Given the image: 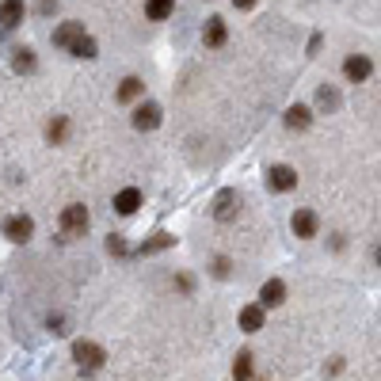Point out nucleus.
<instances>
[{
  "instance_id": "nucleus-1",
  "label": "nucleus",
  "mask_w": 381,
  "mask_h": 381,
  "mask_svg": "<svg viewBox=\"0 0 381 381\" xmlns=\"http://www.w3.org/2000/svg\"><path fill=\"white\" fill-rule=\"evenodd\" d=\"M88 206H80V202H73V206H65L61 210V218H58V225H61V233L58 240H77V237H85L88 233Z\"/></svg>"
},
{
  "instance_id": "nucleus-2",
  "label": "nucleus",
  "mask_w": 381,
  "mask_h": 381,
  "mask_svg": "<svg viewBox=\"0 0 381 381\" xmlns=\"http://www.w3.org/2000/svg\"><path fill=\"white\" fill-rule=\"evenodd\" d=\"M73 362H77L80 374H96V370H104L107 351L99 347V343H92V339H77L73 343Z\"/></svg>"
},
{
  "instance_id": "nucleus-3",
  "label": "nucleus",
  "mask_w": 381,
  "mask_h": 381,
  "mask_svg": "<svg viewBox=\"0 0 381 381\" xmlns=\"http://www.w3.org/2000/svg\"><path fill=\"white\" fill-rule=\"evenodd\" d=\"M267 187L278 191V194L294 191L297 187V168H290V164H271V168H267Z\"/></svg>"
},
{
  "instance_id": "nucleus-4",
  "label": "nucleus",
  "mask_w": 381,
  "mask_h": 381,
  "mask_svg": "<svg viewBox=\"0 0 381 381\" xmlns=\"http://www.w3.org/2000/svg\"><path fill=\"white\" fill-rule=\"evenodd\" d=\"M237 210H240V194L233 187H225V191H218V199H213V221H233L237 218Z\"/></svg>"
},
{
  "instance_id": "nucleus-5",
  "label": "nucleus",
  "mask_w": 381,
  "mask_h": 381,
  "mask_svg": "<svg viewBox=\"0 0 381 381\" xmlns=\"http://www.w3.org/2000/svg\"><path fill=\"white\" fill-rule=\"evenodd\" d=\"M4 237L12 240V244H27V240L35 237V221L27 218V213H12V218L4 221Z\"/></svg>"
},
{
  "instance_id": "nucleus-6",
  "label": "nucleus",
  "mask_w": 381,
  "mask_h": 381,
  "mask_svg": "<svg viewBox=\"0 0 381 381\" xmlns=\"http://www.w3.org/2000/svg\"><path fill=\"white\" fill-rule=\"evenodd\" d=\"M370 73H374V61H370L366 54H351V58L343 61V77H347L351 85H362V80H370Z\"/></svg>"
},
{
  "instance_id": "nucleus-7",
  "label": "nucleus",
  "mask_w": 381,
  "mask_h": 381,
  "mask_svg": "<svg viewBox=\"0 0 381 381\" xmlns=\"http://www.w3.org/2000/svg\"><path fill=\"white\" fill-rule=\"evenodd\" d=\"M290 229H294V237H301V240H313L317 237V229H320V218L313 210H294V218H290Z\"/></svg>"
},
{
  "instance_id": "nucleus-8",
  "label": "nucleus",
  "mask_w": 381,
  "mask_h": 381,
  "mask_svg": "<svg viewBox=\"0 0 381 381\" xmlns=\"http://www.w3.org/2000/svg\"><path fill=\"white\" fill-rule=\"evenodd\" d=\"M161 115H164V111L156 104H149V99H145V104H137L134 107V130H142V134L156 130V126H161Z\"/></svg>"
},
{
  "instance_id": "nucleus-9",
  "label": "nucleus",
  "mask_w": 381,
  "mask_h": 381,
  "mask_svg": "<svg viewBox=\"0 0 381 381\" xmlns=\"http://www.w3.org/2000/svg\"><path fill=\"white\" fill-rule=\"evenodd\" d=\"M27 15V4L23 0H0V31H15Z\"/></svg>"
},
{
  "instance_id": "nucleus-10",
  "label": "nucleus",
  "mask_w": 381,
  "mask_h": 381,
  "mask_svg": "<svg viewBox=\"0 0 381 381\" xmlns=\"http://www.w3.org/2000/svg\"><path fill=\"white\" fill-rule=\"evenodd\" d=\"M80 39H85V23H77V20L61 23L58 31H54V46H61V50H73Z\"/></svg>"
},
{
  "instance_id": "nucleus-11",
  "label": "nucleus",
  "mask_w": 381,
  "mask_h": 381,
  "mask_svg": "<svg viewBox=\"0 0 381 381\" xmlns=\"http://www.w3.org/2000/svg\"><path fill=\"white\" fill-rule=\"evenodd\" d=\"M282 301H286V282L282 278H267L263 290H259V305H263V309H275V305H282Z\"/></svg>"
},
{
  "instance_id": "nucleus-12",
  "label": "nucleus",
  "mask_w": 381,
  "mask_h": 381,
  "mask_svg": "<svg viewBox=\"0 0 381 381\" xmlns=\"http://www.w3.org/2000/svg\"><path fill=\"white\" fill-rule=\"evenodd\" d=\"M263 320H267V309H263L259 301H256V305H244V309H240V332H248V336L263 328Z\"/></svg>"
},
{
  "instance_id": "nucleus-13",
  "label": "nucleus",
  "mask_w": 381,
  "mask_h": 381,
  "mask_svg": "<svg viewBox=\"0 0 381 381\" xmlns=\"http://www.w3.org/2000/svg\"><path fill=\"white\" fill-rule=\"evenodd\" d=\"M343 107V96L336 85H320L317 88V111H324V115H336V111Z\"/></svg>"
},
{
  "instance_id": "nucleus-14",
  "label": "nucleus",
  "mask_w": 381,
  "mask_h": 381,
  "mask_svg": "<svg viewBox=\"0 0 381 381\" xmlns=\"http://www.w3.org/2000/svg\"><path fill=\"white\" fill-rule=\"evenodd\" d=\"M225 39H229V27H225V20H221V15H213V20H206V31H202V42H206L210 50H218V46H225Z\"/></svg>"
},
{
  "instance_id": "nucleus-15",
  "label": "nucleus",
  "mask_w": 381,
  "mask_h": 381,
  "mask_svg": "<svg viewBox=\"0 0 381 381\" xmlns=\"http://www.w3.org/2000/svg\"><path fill=\"white\" fill-rule=\"evenodd\" d=\"M172 244H175V237L161 229V233H153L149 240H142V244L134 248V256H156V252H164V248H172Z\"/></svg>"
},
{
  "instance_id": "nucleus-16",
  "label": "nucleus",
  "mask_w": 381,
  "mask_h": 381,
  "mask_svg": "<svg viewBox=\"0 0 381 381\" xmlns=\"http://www.w3.org/2000/svg\"><path fill=\"white\" fill-rule=\"evenodd\" d=\"M137 206H142V191H137V187H123V191L115 194V210L123 213V218L137 213Z\"/></svg>"
},
{
  "instance_id": "nucleus-17",
  "label": "nucleus",
  "mask_w": 381,
  "mask_h": 381,
  "mask_svg": "<svg viewBox=\"0 0 381 381\" xmlns=\"http://www.w3.org/2000/svg\"><path fill=\"white\" fill-rule=\"evenodd\" d=\"M142 96H145V80L142 77H126L123 85H118V92H115L118 104H134V99H142Z\"/></svg>"
},
{
  "instance_id": "nucleus-18",
  "label": "nucleus",
  "mask_w": 381,
  "mask_h": 381,
  "mask_svg": "<svg viewBox=\"0 0 381 381\" xmlns=\"http://www.w3.org/2000/svg\"><path fill=\"white\" fill-rule=\"evenodd\" d=\"M282 123L290 126V130H309V126H313V111L305 107V104H294V107L282 115Z\"/></svg>"
},
{
  "instance_id": "nucleus-19",
  "label": "nucleus",
  "mask_w": 381,
  "mask_h": 381,
  "mask_svg": "<svg viewBox=\"0 0 381 381\" xmlns=\"http://www.w3.org/2000/svg\"><path fill=\"white\" fill-rule=\"evenodd\" d=\"M35 65H39V58H35L31 46H15V50H12V69L20 73V77H23V73H35Z\"/></svg>"
},
{
  "instance_id": "nucleus-20",
  "label": "nucleus",
  "mask_w": 381,
  "mask_h": 381,
  "mask_svg": "<svg viewBox=\"0 0 381 381\" xmlns=\"http://www.w3.org/2000/svg\"><path fill=\"white\" fill-rule=\"evenodd\" d=\"M65 137H69V118L54 115L50 123H46V142H50V145H65Z\"/></svg>"
},
{
  "instance_id": "nucleus-21",
  "label": "nucleus",
  "mask_w": 381,
  "mask_h": 381,
  "mask_svg": "<svg viewBox=\"0 0 381 381\" xmlns=\"http://www.w3.org/2000/svg\"><path fill=\"white\" fill-rule=\"evenodd\" d=\"M172 12H175V0H149V4H145V15H149L153 23L168 20Z\"/></svg>"
},
{
  "instance_id": "nucleus-22",
  "label": "nucleus",
  "mask_w": 381,
  "mask_h": 381,
  "mask_svg": "<svg viewBox=\"0 0 381 381\" xmlns=\"http://www.w3.org/2000/svg\"><path fill=\"white\" fill-rule=\"evenodd\" d=\"M233 377H237V381H252V351H237V358H233Z\"/></svg>"
},
{
  "instance_id": "nucleus-23",
  "label": "nucleus",
  "mask_w": 381,
  "mask_h": 381,
  "mask_svg": "<svg viewBox=\"0 0 381 381\" xmlns=\"http://www.w3.org/2000/svg\"><path fill=\"white\" fill-rule=\"evenodd\" d=\"M69 54H73V58H80V61H92V58H99V46H96V39H92V35H85V39L73 46Z\"/></svg>"
},
{
  "instance_id": "nucleus-24",
  "label": "nucleus",
  "mask_w": 381,
  "mask_h": 381,
  "mask_svg": "<svg viewBox=\"0 0 381 381\" xmlns=\"http://www.w3.org/2000/svg\"><path fill=\"white\" fill-rule=\"evenodd\" d=\"M107 252H111V256H134V248H130L118 233H111V237H107Z\"/></svg>"
},
{
  "instance_id": "nucleus-25",
  "label": "nucleus",
  "mask_w": 381,
  "mask_h": 381,
  "mask_svg": "<svg viewBox=\"0 0 381 381\" xmlns=\"http://www.w3.org/2000/svg\"><path fill=\"white\" fill-rule=\"evenodd\" d=\"M213 275H218V278H229V275H233V263H229L225 256H218V259H213Z\"/></svg>"
},
{
  "instance_id": "nucleus-26",
  "label": "nucleus",
  "mask_w": 381,
  "mask_h": 381,
  "mask_svg": "<svg viewBox=\"0 0 381 381\" xmlns=\"http://www.w3.org/2000/svg\"><path fill=\"white\" fill-rule=\"evenodd\" d=\"M46 324H50V332H54V336H65V332H69V328H65V317H50Z\"/></svg>"
},
{
  "instance_id": "nucleus-27",
  "label": "nucleus",
  "mask_w": 381,
  "mask_h": 381,
  "mask_svg": "<svg viewBox=\"0 0 381 381\" xmlns=\"http://www.w3.org/2000/svg\"><path fill=\"white\" fill-rule=\"evenodd\" d=\"M58 12V0H39V15H54Z\"/></svg>"
},
{
  "instance_id": "nucleus-28",
  "label": "nucleus",
  "mask_w": 381,
  "mask_h": 381,
  "mask_svg": "<svg viewBox=\"0 0 381 381\" xmlns=\"http://www.w3.org/2000/svg\"><path fill=\"white\" fill-rule=\"evenodd\" d=\"M175 286H180L183 294H191V290H194V278H191V275H180V278H175Z\"/></svg>"
},
{
  "instance_id": "nucleus-29",
  "label": "nucleus",
  "mask_w": 381,
  "mask_h": 381,
  "mask_svg": "<svg viewBox=\"0 0 381 381\" xmlns=\"http://www.w3.org/2000/svg\"><path fill=\"white\" fill-rule=\"evenodd\" d=\"M320 46H324V35H313V39H309V58H317Z\"/></svg>"
},
{
  "instance_id": "nucleus-30",
  "label": "nucleus",
  "mask_w": 381,
  "mask_h": 381,
  "mask_svg": "<svg viewBox=\"0 0 381 381\" xmlns=\"http://www.w3.org/2000/svg\"><path fill=\"white\" fill-rule=\"evenodd\" d=\"M339 370H343V358H336V362H332V366H324V374L332 377V374H339Z\"/></svg>"
},
{
  "instance_id": "nucleus-31",
  "label": "nucleus",
  "mask_w": 381,
  "mask_h": 381,
  "mask_svg": "<svg viewBox=\"0 0 381 381\" xmlns=\"http://www.w3.org/2000/svg\"><path fill=\"white\" fill-rule=\"evenodd\" d=\"M233 8H240V12H248V8H256V0H233Z\"/></svg>"
},
{
  "instance_id": "nucleus-32",
  "label": "nucleus",
  "mask_w": 381,
  "mask_h": 381,
  "mask_svg": "<svg viewBox=\"0 0 381 381\" xmlns=\"http://www.w3.org/2000/svg\"><path fill=\"white\" fill-rule=\"evenodd\" d=\"M374 263H377V267H381V244H377V248H374Z\"/></svg>"
}]
</instances>
